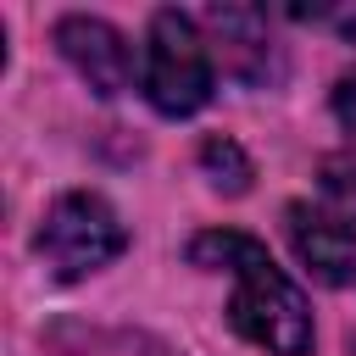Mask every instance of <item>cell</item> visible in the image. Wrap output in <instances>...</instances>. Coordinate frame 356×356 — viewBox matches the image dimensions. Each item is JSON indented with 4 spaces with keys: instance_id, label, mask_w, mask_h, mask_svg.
Listing matches in <instances>:
<instances>
[{
    "instance_id": "6da1fadb",
    "label": "cell",
    "mask_w": 356,
    "mask_h": 356,
    "mask_svg": "<svg viewBox=\"0 0 356 356\" xmlns=\"http://www.w3.org/2000/svg\"><path fill=\"white\" fill-rule=\"evenodd\" d=\"M189 261L200 267H228L234 273V300H228V323L239 339L261 345L267 356H312V306L300 295V284L273 267V256L234 228H211L189 239Z\"/></svg>"
},
{
    "instance_id": "7a4b0ae2",
    "label": "cell",
    "mask_w": 356,
    "mask_h": 356,
    "mask_svg": "<svg viewBox=\"0 0 356 356\" xmlns=\"http://www.w3.org/2000/svg\"><path fill=\"white\" fill-rule=\"evenodd\" d=\"M139 83H145V100L161 117H189L211 100V39L200 33V22L189 11L167 6V11L150 17Z\"/></svg>"
},
{
    "instance_id": "3957f363",
    "label": "cell",
    "mask_w": 356,
    "mask_h": 356,
    "mask_svg": "<svg viewBox=\"0 0 356 356\" xmlns=\"http://www.w3.org/2000/svg\"><path fill=\"white\" fill-rule=\"evenodd\" d=\"M33 245H39L44 267H50L56 278H83V273L106 267L111 256H122L128 228H122V217H117L100 195H83V189H78V195H61V200L44 211Z\"/></svg>"
},
{
    "instance_id": "277c9868",
    "label": "cell",
    "mask_w": 356,
    "mask_h": 356,
    "mask_svg": "<svg viewBox=\"0 0 356 356\" xmlns=\"http://www.w3.org/2000/svg\"><path fill=\"white\" fill-rule=\"evenodd\" d=\"M284 234H289V250L300 256V267L323 284H350L356 278V222L339 217L334 206H312V200H295L284 211Z\"/></svg>"
},
{
    "instance_id": "5b68a950",
    "label": "cell",
    "mask_w": 356,
    "mask_h": 356,
    "mask_svg": "<svg viewBox=\"0 0 356 356\" xmlns=\"http://www.w3.org/2000/svg\"><path fill=\"white\" fill-rule=\"evenodd\" d=\"M56 44H61L72 72L95 95H122L134 83V44L111 22H100V17H61L56 22Z\"/></svg>"
},
{
    "instance_id": "8992f818",
    "label": "cell",
    "mask_w": 356,
    "mask_h": 356,
    "mask_svg": "<svg viewBox=\"0 0 356 356\" xmlns=\"http://www.w3.org/2000/svg\"><path fill=\"white\" fill-rule=\"evenodd\" d=\"M200 167H206V178H211L217 189H228V195H245V189H250V161H245V150H239L234 139H206V145H200Z\"/></svg>"
},
{
    "instance_id": "52a82bcc",
    "label": "cell",
    "mask_w": 356,
    "mask_h": 356,
    "mask_svg": "<svg viewBox=\"0 0 356 356\" xmlns=\"http://www.w3.org/2000/svg\"><path fill=\"white\" fill-rule=\"evenodd\" d=\"M323 195L339 217H356V150L323 161Z\"/></svg>"
},
{
    "instance_id": "ba28073f",
    "label": "cell",
    "mask_w": 356,
    "mask_h": 356,
    "mask_svg": "<svg viewBox=\"0 0 356 356\" xmlns=\"http://www.w3.org/2000/svg\"><path fill=\"white\" fill-rule=\"evenodd\" d=\"M334 117L345 122V134H356V67L334 83Z\"/></svg>"
}]
</instances>
